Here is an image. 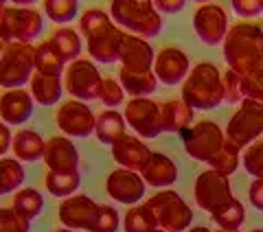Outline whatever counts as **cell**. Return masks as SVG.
<instances>
[{
    "label": "cell",
    "mask_w": 263,
    "mask_h": 232,
    "mask_svg": "<svg viewBox=\"0 0 263 232\" xmlns=\"http://www.w3.org/2000/svg\"><path fill=\"white\" fill-rule=\"evenodd\" d=\"M48 42H51L55 51L62 55V60L66 64L79 60L81 48H84V42H81V33L75 31V29H70L68 24H66V27L55 29L51 33V37H48Z\"/></svg>",
    "instance_id": "27"
},
{
    "label": "cell",
    "mask_w": 263,
    "mask_h": 232,
    "mask_svg": "<svg viewBox=\"0 0 263 232\" xmlns=\"http://www.w3.org/2000/svg\"><path fill=\"white\" fill-rule=\"evenodd\" d=\"M42 5L46 18L60 27L70 24L79 15V0H42Z\"/></svg>",
    "instance_id": "36"
},
{
    "label": "cell",
    "mask_w": 263,
    "mask_h": 232,
    "mask_svg": "<svg viewBox=\"0 0 263 232\" xmlns=\"http://www.w3.org/2000/svg\"><path fill=\"white\" fill-rule=\"evenodd\" d=\"M263 51V24L254 20H239L233 27H228V33L221 42V53L230 70L246 74L254 60Z\"/></svg>",
    "instance_id": "2"
},
{
    "label": "cell",
    "mask_w": 263,
    "mask_h": 232,
    "mask_svg": "<svg viewBox=\"0 0 263 232\" xmlns=\"http://www.w3.org/2000/svg\"><path fill=\"white\" fill-rule=\"evenodd\" d=\"M11 42H13V40H11V33H9V29L5 27V20L0 18V53H3Z\"/></svg>",
    "instance_id": "47"
},
{
    "label": "cell",
    "mask_w": 263,
    "mask_h": 232,
    "mask_svg": "<svg viewBox=\"0 0 263 232\" xmlns=\"http://www.w3.org/2000/svg\"><path fill=\"white\" fill-rule=\"evenodd\" d=\"M224 140H226L224 129L213 121H200L182 131L184 151L189 153V158L197 162H209L221 149Z\"/></svg>",
    "instance_id": "10"
},
{
    "label": "cell",
    "mask_w": 263,
    "mask_h": 232,
    "mask_svg": "<svg viewBox=\"0 0 263 232\" xmlns=\"http://www.w3.org/2000/svg\"><path fill=\"white\" fill-rule=\"evenodd\" d=\"M191 72V60L178 46H164L156 53L154 60V74L158 84L164 86H182V81Z\"/></svg>",
    "instance_id": "16"
},
{
    "label": "cell",
    "mask_w": 263,
    "mask_h": 232,
    "mask_svg": "<svg viewBox=\"0 0 263 232\" xmlns=\"http://www.w3.org/2000/svg\"><path fill=\"white\" fill-rule=\"evenodd\" d=\"M152 232H169V230H162V228H156V230H152Z\"/></svg>",
    "instance_id": "54"
},
{
    "label": "cell",
    "mask_w": 263,
    "mask_h": 232,
    "mask_svg": "<svg viewBox=\"0 0 263 232\" xmlns=\"http://www.w3.org/2000/svg\"><path fill=\"white\" fill-rule=\"evenodd\" d=\"M186 232H213V230L206 228V226H193V228H189Z\"/></svg>",
    "instance_id": "49"
},
{
    "label": "cell",
    "mask_w": 263,
    "mask_h": 232,
    "mask_svg": "<svg viewBox=\"0 0 263 232\" xmlns=\"http://www.w3.org/2000/svg\"><path fill=\"white\" fill-rule=\"evenodd\" d=\"M33 107H35V101L29 90H5L0 94V121L7 125H24L33 116Z\"/></svg>",
    "instance_id": "20"
},
{
    "label": "cell",
    "mask_w": 263,
    "mask_h": 232,
    "mask_svg": "<svg viewBox=\"0 0 263 232\" xmlns=\"http://www.w3.org/2000/svg\"><path fill=\"white\" fill-rule=\"evenodd\" d=\"M195 3H200V5H206V3H215V0H195Z\"/></svg>",
    "instance_id": "52"
},
{
    "label": "cell",
    "mask_w": 263,
    "mask_h": 232,
    "mask_svg": "<svg viewBox=\"0 0 263 232\" xmlns=\"http://www.w3.org/2000/svg\"><path fill=\"white\" fill-rule=\"evenodd\" d=\"M230 7L241 20H254L263 13V0H230Z\"/></svg>",
    "instance_id": "43"
},
{
    "label": "cell",
    "mask_w": 263,
    "mask_h": 232,
    "mask_svg": "<svg viewBox=\"0 0 263 232\" xmlns=\"http://www.w3.org/2000/svg\"><path fill=\"white\" fill-rule=\"evenodd\" d=\"M154 212L158 228L169 232H186L193 223V208L189 206L182 195L171 188H160L145 202Z\"/></svg>",
    "instance_id": "5"
},
{
    "label": "cell",
    "mask_w": 263,
    "mask_h": 232,
    "mask_svg": "<svg viewBox=\"0 0 263 232\" xmlns=\"http://www.w3.org/2000/svg\"><path fill=\"white\" fill-rule=\"evenodd\" d=\"M9 3L13 5V7H33L37 3V0H9Z\"/></svg>",
    "instance_id": "48"
},
{
    "label": "cell",
    "mask_w": 263,
    "mask_h": 232,
    "mask_svg": "<svg viewBox=\"0 0 263 232\" xmlns=\"http://www.w3.org/2000/svg\"><path fill=\"white\" fill-rule=\"evenodd\" d=\"M119 81L129 96H149L156 92V88H158V79H156L154 70H149V72L119 70Z\"/></svg>",
    "instance_id": "29"
},
{
    "label": "cell",
    "mask_w": 263,
    "mask_h": 232,
    "mask_svg": "<svg viewBox=\"0 0 263 232\" xmlns=\"http://www.w3.org/2000/svg\"><path fill=\"white\" fill-rule=\"evenodd\" d=\"M241 151H243L241 147H237L235 143H230V140L226 138L219 151L206 162L209 169L217 171V173H224V176L230 178L237 169H239V164H241Z\"/></svg>",
    "instance_id": "31"
},
{
    "label": "cell",
    "mask_w": 263,
    "mask_h": 232,
    "mask_svg": "<svg viewBox=\"0 0 263 232\" xmlns=\"http://www.w3.org/2000/svg\"><path fill=\"white\" fill-rule=\"evenodd\" d=\"M211 217H213V221H215L219 228H224V230H239L241 223L246 221V206L237 200V197H233L230 202H226L221 208H217L215 212H213Z\"/></svg>",
    "instance_id": "35"
},
{
    "label": "cell",
    "mask_w": 263,
    "mask_h": 232,
    "mask_svg": "<svg viewBox=\"0 0 263 232\" xmlns=\"http://www.w3.org/2000/svg\"><path fill=\"white\" fill-rule=\"evenodd\" d=\"M125 90H123L121 81L114 79V77H103L101 81V88H99V101H101L105 107H119L123 101H125Z\"/></svg>",
    "instance_id": "40"
},
{
    "label": "cell",
    "mask_w": 263,
    "mask_h": 232,
    "mask_svg": "<svg viewBox=\"0 0 263 232\" xmlns=\"http://www.w3.org/2000/svg\"><path fill=\"white\" fill-rule=\"evenodd\" d=\"M53 232H77V230H70V228H60V230H53Z\"/></svg>",
    "instance_id": "51"
},
{
    "label": "cell",
    "mask_w": 263,
    "mask_h": 232,
    "mask_svg": "<svg viewBox=\"0 0 263 232\" xmlns=\"http://www.w3.org/2000/svg\"><path fill=\"white\" fill-rule=\"evenodd\" d=\"M215 232H239V230H224V228H219V230H215Z\"/></svg>",
    "instance_id": "53"
},
{
    "label": "cell",
    "mask_w": 263,
    "mask_h": 232,
    "mask_svg": "<svg viewBox=\"0 0 263 232\" xmlns=\"http://www.w3.org/2000/svg\"><path fill=\"white\" fill-rule=\"evenodd\" d=\"M7 3H9V0H0V18H3V15H5V9H7Z\"/></svg>",
    "instance_id": "50"
},
{
    "label": "cell",
    "mask_w": 263,
    "mask_h": 232,
    "mask_svg": "<svg viewBox=\"0 0 263 232\" xmlns=\"http://www.w3.org/2000/svg\"><path fill=\"white\" fill-rule=\"evenodd\" d=\"M66 66H68V64L62 60V55L55 51L53 44L48 42V40L35 46V72L62 77L64 70H66Z\"/></svg>",
    "instance_id": "32"
},
{
    "label": "cell",
    "mask_w": 263,
    "mask_h": 232,
    "mask_svg": "<svg viewBox=\"0 0 263 232\" xmlns=\"http://www.w3.org/2000/svg\"><path fill=\"white\" fill-rule=\"evenodd\" d=\"M29 92L33 96V101L37 105L51 107L55 103H60L62 92H64V79L53 77V74H42V72H33V77L29 81Z\"/></svg>",
    "instance_id": "23"
},
{
    "label": "cell",
    "mask_w": 263,
    "mask_h": 232,
    "mask_svg": "<svg viewBox=\"0 0 263 232\" xmlns=\"http://www.w3.org/2000/svg\"><path fill=\"white\" fill-rule=\"evenodd\" d=\"M55 123L60 131L68 138H86L90 134H95L97 125V114L92 112L86 101L79 99H70L60 105V110L55 114Z\"/></svg>",
    "instance_id": "12"
},
{
    "label": "cell",
    "mask_w": 263,
    "mask_h": 232,
    "mask_svg": "<svg viewBox=\"0 0 263 232\" xmlns=\"http://www.w3.org/2000/svg\"><path fill=\"white\" fill-rule=\"evenodd\" d=\"M147 182L143 178V173L129 171V169H114L110 171L108 180H105V193H108L114 202L134 206L145 197Z\"/></svg>",
    "instance_id": "14"
},
{
    "label": "cell",
    "mask_w": 263,
    "mask_h": 232,
    "mask_svg": "<svg viewBox=\"0 0 263 232\" xmlns=\"http://www.w3.org/2000/svg\"><path fill=\"white\" fill-rule=\"evenodd\" d=\"M241 164L248 176L263 178V138H257L246 147V151L241 153Z\"/></svg>",
    "instance_id": "38"
},
{
    "label": "cell",
    "mask_w": 263,
    "mask_h": 232,
    "mask_svg": "<svg viewBox=\"0 0 263 232\" xmlns=\"http://www.w3.org/2000/svg\"><path fill=\"white\" fill-rule=\"evenodd\" d=\"M79 33L88 44L90 60L97 64H117L125 31L114 24L110 13L101 7H90L79 15Z\"/></svg>",
    "instance_id": "1"
},
{
    "label": "cell",
    "mask_w": 263,
    "mask_h": 232,
    "mask_svg": "<svg viewBox=\"0 0 263 232\" xmlns=\"http://www.w3.org/2000/svg\"><path fill=\"white\" fill-rule=\"evenodd\" d=\"M24 167L18 158H0V197L15 193L24 184Z\"/></svg>",
    "instance_id": "34"
},
{
    "label": "cell",
    "mask_w": 263,
    "mask_h": 232,
    "mask_svg": "<svg viewBox=\"0 0 263 232\" xmlns=\"http://www.w3.org/2000/svg\"><path fill=\"white\" fill-rule=\"evenodd\" d=\"M127 127L134 129L141 138H156L164 134L162 127V103L154 101L149 96H132L123 107Z\"/></svg>",
    "instance_id": "8"
},
{
    "label": "cell",
    "mask_w": 263,
    "mask_h": 232,
    "mask_svg": "<svg viewBox=\"0 0 263 232\" xmlns=\"http://www.w3.org/2000/svg\"><path fill=\"white\" fill-rule=\"evenodd\" d=\"M226 138L237 147L246 149L263 134V101L261 99L246 96L237 107V112L230 116L224 129Z\"/></svg>",
    "instance_id": "7"
},
{
    "label": "cell",
    "mask_w": 263,
    "mask_h": 232,
    "mask_svg": "<svg viewBox=\"0 0 263 232\" xmlns=\"http://www.w3.org/2000/svg\"><path fill=\"white\" fill-rule=\"evenodd\" d=\"M13 210H18L24 219L33 221L35 217H40L44 210V197L40 193L37 188H31V186H24V188H18L13 195Z\"/></svg>",
    "instance_id": "30"
},
{
    "label": "cell",
    "mask_w": 263,
    "mask_h": 232,
    "mask_svg": "<svg viewBox=\"0 0 263 232\" xmlns=\"http://www.w3.org/2000/svg\"><path fill=\"white\" fill-rule=\"evenodd\" d=\"M158 228L154 212L147 204H134L129 206L125 217H123V230L125 232H152Z\"/></svg>",
    "instance_id": "33"
},
{
    "label": "cell",
    "mask_w": 263,
    "mask_h": 232,
    "mask_svg": "<svg viewBox=\"0 0 263 232\" xmlns=\"http://www.w3.org/2000/svg\"><path fill=\"white\" fill-rule=\"evenodd\" d=\"M44 186L53 197L66 200V197L75 195L79 190L81 176L79 171H48L44 178Z\"/></svg>",
    "instance_id": "28"
},
{
    "label": "cell",
    "mask_w": 263,
    "mask_h": 232,
    "mask_svg": "<svg viewBox=\"0 0 263 232\" xmlns=\"http://www.w3.org/2000/svg\"><path fill=\"white\" fill-rule=\"evenodd\" d=\"M64 79V88L72 99H79V101H95L99 96V88H101V72H99V66L92 60H75L66 66V70L62 74Z\"/></svg>",
    "instance_id": "9"
},
{
    "label": "cell",
    "mask_w": 263,
    "mask_h": 232,
    "mask_svg": "<svg viewBox=\"0 0 263 232\" xmlns=\"http://www.w3.org/2000/svg\"><path fill=\"white\" fill-rule=\"evenodd\" d=\"M193 195H195V204L202 210H206L209 215H213L217 208H221L226 202H230L235 197L228 176L217 173L213 169H206L197 176L193 184Z\"/></svg>",
    "instance_id": "11"
},
{
    "label": "cell",
    "mask_w": 263,
    "mask_h": 232,
    "mask_svg": "<svg viewBox=\"0 0 263 232\" xmlns=\"http://www.w3.org/2000/svg\"><path fill=\"white\" fill-rule=\"evenodd\" d=\"M193 114L195 110L186 105L182 99H171L162 103V127L169 134H182L184 129L193 125Z\"/></svg>",
    "instance_id": "26"
},
{
    "label": "cell",
    "mask_w": 263,
    "mask_h": 232,
    "mask_svg": "<svg viewBox=\"0 0 263 232\" xmlns=\"http://www.w3.org/2000/svg\"><path fill=\"white\" fill-rule=\"evenodd\" d=\"M46 140L37 134L35 129H20L18 134H13L11 151L20 162H37L44 158Z\"/></svg>",
    "instance_id": "25"
},
{
    "label": "cell",
    "mask_w": 263,
    "mask_h": 232,
    "mask_svg": "<svg viewBox=\"0 0 263 232\" xmlns=\"http://www.w3.org/2000/svg\"><path fill=\"white\" fill-rule=\"evenodd\" d=\"M127 134V123L125 116L121 112L112 110V107H105L103 112L97 114V125H95V136L99 143L103 145H114L117 140H121Z\"/></svg>",
    "instance_id": "24"
},
{
    "label": "cell",
    "mask_w": 263,
    "mask_h": 232,
    "mask_svg": "<svg viewBox=\"0 0 263 232\" xmlns=\"http://www.w3.org/2000/svg\"><path fill=\"white\" fill-rule=\"evenodd\" d=\"M241 77H243V99L250 96L263 101V51L248 68V72L241 74Z\"/></svg>",
    "instance_id": "37"
},
{
    "label": "cell",
    "mask_w": 263,
    "mask_h": 232,
    "mask_svg": "<svg viewBox=\"0 0 263 232\" xmlns=\"http://www.w3.org/2000/svg\"><path fill=\"white\" fill-rule=\"evenodd\" d=\"M221 86H224V103L239 105L243 101V77L239 72L226 68V72H221Z\"/></svg>",
    "instance_id": "39"
},
{
    "label": "cell",
    "mask_w": 263,
    "mask_h": 232,
    "mask_svg": "<svg viewBox=\"0 0 263 232\" xmlns=\"http://www.w3.org/2000/svg\"><path fill=\"white\" fill-rule=\"evenodd\" d=\"M248 200L254 208L263 212V178H254V182L248 188Z\"/></svg>",
    "instance_id": "44"
},
{
    "label": "cell",
    "mask_w": 263,
    "mask_h": 232,
    "mask_svg": "<svg viewBox=\"0 0 263 232\" xmlns=\"http://www.w3.org/2000/svg\"><path fill=\"white\" fill-rule=\"evenodd\" d=\"M44 164L48 171H77L79 169V151L72 138L68 136H51L46 140Z\"/></svg>",
    "instance_id": "21"
},
{
    "label": "cell",
    "mask_w": 263,
    "mask_h": 232,
    "mask_svg": "<svg viewBox=\"0 0 263 232\" xmlns=\"http://www.w3.org/2000/svg\"><path fill=\"white\" fill-rule=\"evenodd\" d=\"M31 221L24 219L13 206H0V232H29Z\"/></svg>",
    "instance_id": "42"
},
{
    "label": "cell",
    "mask_w": 263,
    "mask_h": 232,
    "mask_svg": "<svg viewBox=\"0 0 263 232\" xmlns=\"http://www.w3.org/2000/svg\"><path fill=\"white\" fill-rule=\"evenodd\" d=\"M5 27L9 29L13 42H27L33 44L35 37L42 35L44 18L42 13L33 7H7L5 9Z\"/></svg>",
    "instance_id": "15"
},
{
    "label": "cell",
    "mask_w": 263,
    "mask_h": 232,
    "mask_svg": "<svg viewBox=\"0 0 263 232\" xmlns=\"http://www.w3.org/2000/svg\"><path fill=\"white\" fill-rule=\"evenodd\" d=\"M99 204L88 195H70L62 200L60 208H57V217H60L64 228L70 230H88L92 228V223L97 219Z\"/></svg>",
    "instance_id": "17"
},
{
    "label": "cell",
    "mask_w": 263,
    "mask_h": 232,
    "mask_svg": "<svg viewBox=\"0 0 263 232\" xmlns=\"http://www.w3.org/2000/svg\"><path fill=\"white\" fill-rule=\"evenodd\" d=\"M35 72V46L11 42L0 53V88H24Z\"/></svg>",
    "instance_id": "6"
},
{
    "label": "cell",
    "mask_w": 263,
    "mask_h": 232,
    "mask_svg": "<svg viewBox=\"0 0 263 232\" xmlns=\"http://www.w3.org/2000/svg\"><path fill=\"white\" fill-rule=\"evenodd\" d=\"M143 178L147 182V186H154V188H167V186H174L178 182V164L174 158H169L167 153H160V151H152L149 160H147L145 169L141 171Z\"/></svg>",
    "instance_id": "22"
},
{
    "label": "cell",
    "mask_w": 263,
    "mask_h": 232,
    "mask_svg": "<svg viewBox=\"0 0 263 232\" xmlns=\"http://www.w3.org/2000/svg\"><path fill=\"white\" fill-rule=\"evenodd\" d=\"M108 13L117 27L145 40L162 33V13L152 0H110Z\"/></svg>",
    "instance_id": "4"
},
{
    "label": "cell",
    "mask_w": 263,
    "mask_h": 232,
    "mask_svg": "<svg viewBox=\"0 0 263 232\" xmlns=\"http://www.w3.org/2000/svg\"><path fill=\"white\" fill-rule=\"evenodd\" d=\"M121 228V215L114 206H105V204H99V210H97V219L92 223L90 232H119Z\"/></svg>",
    "instance_id": "41"
},
{
    "label": "cell",
    "mask_w": 263,
    "mask_h": 232,
    "mask_svg": "<svg viewBox=\"0 0 263 232\" xmlns=\"http://www.w3.org/2000/svg\"><path fill=\"white\" fill-rule=\"evenodd\" d=\"M11 143H13V134H11L9 125L0 121V158H3L7 151H11Z\"/></svg>",
    "instance_id": "46"
},
{
    "label": "cell",
    "mask_w": 263,
    "mask_h": 232,
    "mask_svg": "<svg viewBox=\"0 0 263 232\" xmlns=\"http://www.w3.org/2000/svg\"><path fill=\"white\" fill-rule=\"evenodd\" d=\"M154 60H156V51L152 48L149 40L125 31L123 46H121V57H119L121 70L149 72V70H154Z\"/></svg>",
    "instance_id": "18"
},
{
    "label": "cell",
    "mask_w": 263,
    "mask_h": 232,
    "mask_svg": "<svg viewBox=\"0 0 263 232\" xmlns=\"http://www.w3.org/2000/svg\"><path fill=\"white\" fill-rule=\"evenodd\" d=\"M180 99L200 112H211L224 103V86H221V72L217 66L211 62L195 64L189 77L182 81Z\"/></svg>",
    "instance_id": "3"
},
{
    "label": "cell",
    "mask_w": 263,
    "mask_h": 232,
    "mask_svg": "<svg viewBox=\"0 0 263 232\" xmlns=\"http://www.w3.org/2000/svg\"><path fill=\"white\" fill-rule=\"evenodd\" d=\"M149 156H152V149L147 147V143L141 136H134V134H125L121 140H117V143L112 145L114 162L129 171L141 173L145 169L147 160H149Z\"/></svg>",
    "instance_id": "19"
},
{
    "label": "cell",
    "mask_w": 263,
    "mask_h": 232,
    "mask_svg": "<svg viewBox=\"0 0 263 232\" xmlns=\"http://www.w3.org/2000/svg\"><path fill=\"white\" fill-rule=\"evenodd\" d=\"M193 31L206 46H217L224 42L228 33V13L217 3L200 5L193 13Z\"/></svg>",
    "instance_id": "13"
},
{
    "label": "cell",
    "mask_w": 263,
    "mask_h": 232,
    "mask_svg": "<svg viewBox=\"0 0 263 232\" xmlns=\"http://www.w3.org/2000/svg\"><path fill=\"white\" fill-rule=\"evenodd\" d=\"M250 232H263V230H261V228H257V230H250Z\"/></svg>",
    "instance_id": "55"
},
{
    "label": "cell",
    "mask_w": 263,
    "mask_h": 232,
    "mask_svg": "<svg viewBox=\"0 0 263 232\" xmlns=\"http://www.w3.org/2000/svg\"><path fill=\"white\" fill-rule=\"evenodd\" d=\"M160 13H180L186 7V0H152Z\"/></svg>",
    "instance_id": "45"
}]
</instances>
